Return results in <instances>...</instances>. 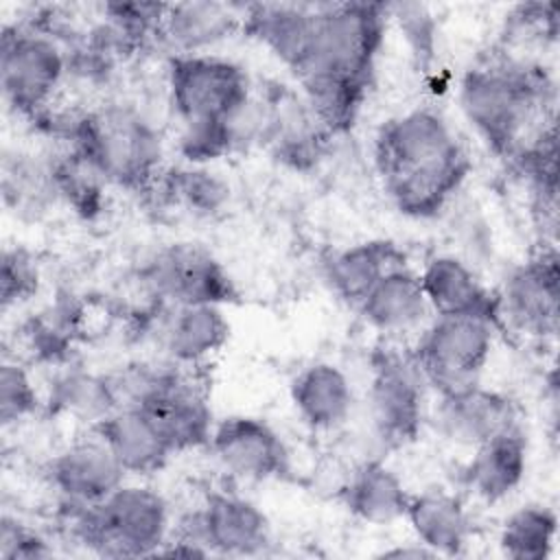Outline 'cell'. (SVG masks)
Returning a JSON list of instances; mask_svg holds the SVG:
<instances>
[{
	"label": "cell",
	"mask_w": 560,
	"mask_h": 560,
	"mask_svg": "<svg viewBox=\"0 0 560 560\" xmlns=\"http://www.w3.org/2000/svg\"><path fill=\"white\" fill-rule=\"evenodd\" d=\"M389 7L378 2L315 4V28L306 63L295 74L306 103L328 129H348L365 98L383 44Z\"/></svg>",
	"instance_id": "obj_1"
},
{
	"label": "cell",
	"mask_w": 560,
	"mask_h": 560,
	"mask_svg": "<svg viewBox=\"0 0 560 560\" xmlns=\"http://www.w3.org/2000/svg\"><path fill=\"white\" fill-rule=\"evenodd\" d=\"M374 162L392 203L409 217H435L462 186L470 162L442 114L418 107L376 133Z\"/></svg>",
	"instance_id": "obj_2"
},
{
	"label": "cell",
	"mask_w": 560,
	"mask_h": 560,
	"mask_svg": "<svg viewBox=\"0 0 560 560\" xmlns=\"http://www.w3.org/2000/svg\"><path fill=\"white\" fill-rule=\"evenodd\" d=\"M549 94L551 83L542 68L508 59L470 68L459 83V107L494 153L514 158L545 127L532 125L545 118Z\"/></svg>",
	"instance_id": "obj_3"
},
{
	"label": "cell",
	"mask_w": 560,
	"mask_h": 560,
	"mask_svg": "<svg viewBox=\"0 0 560 560\" xmlns=\"http://www.w3.org/2000/svg\"><path fill=\"white\" fill-rule=\"evenodd\" d=\"M70 138L72 151L105 182L125 188H144L160 166V133L131 105L107 103L83 112L72 120Z\"/></svg>",
	"instance_id": "obj_4"
},
{
	"label": "cell",
	"mask_w": 560,
	"mask_h": 560,
	"mask_svg": "<svg viewBox=\"0 0 560 560\" xmlns=\"http://www.w3.org/2000/svg\"><path fill=\"white\" fill-rule=\"evenodd\" d=\"M70 525L77 538L112 558L160 553L168 534V505L147 486L122 483L101 503H70Z\"/></svg>",
	"instance_id": "obj_5"
},
{
	"label": "cell",
	"mask_w": 560,
	"mask_h": 560,
	"mask_svg": "<svg viewBox=\"0 0 560 560\" xmlns=\"http://www.w3.org/2000/svg\"><path fill=\"white\" fill-rule=\"evenodd\" d=\"M168 96L184 127L230 122L252 98L245 70L206 52L171 57Z\"/></svg>",
	"instance_id": "obj_6"
},
{
	"label": "cell",
	"mask_w": 560,
	"mask_h": 560,
	"mask_svg": "<svg viewBox=\"0 0 560 560\" xmlns=\"http://www.w3.org/2000/svg\"><path fill=\"white\" fill-rule=\"evenodd\" d=\"M494 328L497 324L481 317L435 315L413 350L424 381L440 396L477 385L494 346Z\"/></svg>",
	"instance_id": "obj_7"
},
{
	"label": "cell",
	"mask_w": 560,
	"mask_h": 560,
	"mask_svg": "<svg viewBox=\"0 0 560 560\" xmlns=\"http://www.w3.org/2000/svg\"><path fill=\"white\" fill-rule=\"evenodd\" d=\"M61 46L33 28L4 26L0 44V83L4 101L24 116L46 112L66 72Z\"/></svg>",
	"instance_id": "obj_8"
},
{
	"label": "cell",
	"mask_w": 560,
	"mask_h": 560,
	"mask_svg": "<svg viewBox=\"0 0 560 560\" xmlns=\"http://www.w3.org/2000/svg\"><path fill=\"white\" fill-rule=\"evenodd\" d=\"M149 289L171 306L225 304L236 289L223 265L203 247L173 243L160 249L142 271Z\"/></svg>",
	"instance_id": "obj_9"
},
{
	"label": "cell",
	"mask_w": 560,
	"mask_h": 560,
	"mask_svg": "<svg viewBox=\"0 0 560 560\" xmlns=\"http://www.w3.org/2000/svg\"><path fill=\"white\" fill-rule=\"evenodd\" d=\"M424 376L411 357L381 352L374 357L370 416L374 431L389 446L411 442L422 424Z\"/></svg>",
	"instance_id": "obj_10"
},
{
	"label": "cell",
	"mask_w": 560,
	"mask_h": 560,
	"mask_svg": "<svg viewBox=\"0 0 560 560\" xmlns=\"http://www.w3.org/2000/svg\"><path fill=\"white\" fill-rule=\"evenodd\" d=\"M179 538L197 542L208 553L252 556L269 545V523L252 501L210 492L203 505L182 521Z\"/></svg>",
	"instance_id": "obj_11"
},
{
	"label": "cell",
	"mask_w": 560,
	"mask_h": 560,
	"mask_svg": "<svg viewBox=\"0 0 560 560\" xmlns=\"http://www.w3.org/2000/svg\"><path fill=\"white\" fill-rule=\"evenodd\" d=\"M560 271L553 247L516 265L503 280L499 313L527 335H553L558 328Z\"/></svg>",
	"instance_id": "obj_12"
},
{
	"label": "cell",
	"mask_w": 560,
	"mask_h": 560,
	"mask_svg": "<svg viewBox=\"0 0 560 560\" xmlns=\"http://www.w3.org/2000/svg\"><path fill=\"white\" fill-rule=\"evenodd\" d=\"M214 457L236 477L276 479L289 472L291 459L282 438L260 418L230 416L214 424L210 435Z\"/></svg>",
	"instance_id": "obj_13"
},
{
	"label": "cell",
	"mask_w": 560,
	"mask_h": 560,
	"mask_svg": "<svg viewBox=\"0 0 560 560\" xmlns=\"http://www.w3.org/2000/svg\"><path fill=\"white\" fill-rule=\"evenodd\" d=\"M136 407L153 418L173 453L210 442L214 429L212 411L197 387L186 383L177 372L162 370Z\"/></svg>",
	"instance_id": "obj_14"
},
{
	"label": "cell",
	"mask_w": 560,
	"mask_h": 560,
	"mask_svg": "<svg viewBox=\"0 0 560 560\" xmlns=\"http://www.w3.org/2000/svg\"><path fill=\"white\" fill-rule=\"evenodd\" d=\"M125 468L98 435L70 444L48 466V477L63 501L83 505L107 499L125 483Z\"/></svg>",
	"instance_id": "obj_15"
},
{
	"label": "cell",
	"mask_w": 560,
	"mask_h": 560,
	"mask_svg": "<svg viewBox=\"0 0 560 560\" xmlns=\"http://www.w3.org/2000/svg\"><path fill=\"white\" fill-rule=\"evenodd\" d=\"M440 398L435 422L444 438L455 444L475 448L518 424L514 402L505 394L486 389L479 383Z\"/></svg>",
	"instance_id": "obj_16"
},
{
	"label": "cell",
	"mask_w": 560,
	"mask_h": 560,
	"mask_svg": "<svg viewBox=\"0 0 560 560\" xmlns=\"http://www.w3.org/2000/svg\"><path fill=\"white\" fill-rule=\"evenodd\" d=\"M418 278L435 315H470L499 324V295H492L464 260L433 256Z\"/></svg>",
	"instance_id": "obj_17"
},
{
	"label": "cell",
	"mask_w": 560,
	"mask_h": 560,
	"mask_svg": "<svg viewBox=\"0 0 560 560\" xmlns=\"http://www.w3.org/2000/svg\"><path fill=\"white\" fill-rule=\"evenodd\" d=\"M127 475H151L175 455L153 418L140 407H118L94 427Z\"/></svg>",
	"instance_id": "obj_18"
},
{
	"label": "cell",
	"mask_w": 560,
	"mask_h": 560,
	"mask_svg": "<svg viewBox=\"0 0 560 560\" xmlns=\"http://www.w3.org/2000/svg\"><path fill=\"white\" fill-rule=\"evenodd\" d=\"M527 470V440L521 427H510L475 446L464 468L468 488L488 503L510 497Z\"/></svg>",
	"instance_id": "obj_19"
},
{
	"label": "cell",
	"mask_w": 560,
	"mask_h": 560,
	"mask_svg": "<svg viewBox=\"0 0 560 560\" xmlns=\"http://www.w3.org/2000/svg\"><path fill=\"white\" fill-rule=\"evenodd\" d=\"M243 28L267 44L273 55L298 74L311 50L315 7L249 4L243 7Z\"/></svg>",
	"instance_id": "obj_20"
},
{
	"label": "cell",
	"mask_w": 560,
	"mask_h": 560,
	"mask_svg": "<svg viewBox=\"0 0 560 560\" xmlns=\"http://www.w3.org/2000/svg\"><path fill=\"white\" fill-rule=\"evenodd\" d=\"M405 518L433 556H459L470 540V521L462 501L444 490L411 494Z\"/></svg>",
	"instance_id": "obj_21"
},
{
	"label": "cell",
	"mask_w": 560,
	"mask_h": 560,
	"mask_svg": "<svg viewBox=\"0 0 560 560\" xmlns=\"http://www.w3.org/2000/svg\"><path fill=\"white\" fill-rule=\"evenodd\" d=\"M291 400L300 418L317 431H330L350 416L354 394L348 376L332 363H313L291 383Z\"/></svg>",
	"instance_id": "obj_22"
},
{
	"label": "cell",
	"mask_w": 560,
	"mask_h": 560,
	"mask_svg": "<svg viewBox=\"0 0 560 560\" xmlns=\"http://www.w3.org/2000/svg\"><path fill=\"white\" fill-rule=\"evenodd\" d=\"M241 24L243 9L234 4L177 2L166 4L160 33L177 50L175 55H195L230 37Z\"/></svg>",
	"instance_id": "obj_23"
},
{
	"label": "cell",
	"mask_w": 560,
	"mask_h": 560,
	"mask_svg": "<svg viewBox=\"0 0 560 560\" xmlns=\"http://www.w3.org/2000/svg\"><path fill=\"white\" fill-rule=\"evenodd\" d=\"M357 306L365 322L383 332L409 330L431 313L420 278L409 267L385 273Z\"/></svg>",
	"instance_id": "obj_24"
},
{
	"label": "cell",
	"mask_w": 560,
	"mask_h": 560,
	"mask_svg": "<svg viewBox=\"0 0 560 560\" xmlns=\"http://www.w3.org/2000/svg\"><path fill=\"white\" fill-rule=\"evenodd\" d=\"M400 267H407L405 252L392 241L374 238L332 254L326 278L343 300L359 304L385 273Z\"/></svg>",
	"instance_id": "obj_25"
},
{
	"label": "cell",
	"mask_w": 560,
	"mask_h": 560,
	"mask_svg": "<svg viewBox=\"0 0 560 560\" xmlns=\"http://www.w3.org/2000/svg\"><path fill=\"white\" fill-rule=\"evenodd\" d=\"M409 497L400 477L378 459L359 464L343 486V503L350 514L372 525L402 518Z\"/></svg>",
	"instance_id": "obj_26"
},
{
	"label": "cell",
	"mask_w": 560,
	"mask_h": 560,
	"mask_svg": "<svg viewBox=\"0 0 560 560\" xmlns=\"http://www.w3.org/2000/svg\"><path fill=\"white\" fill-rule=\"evenodd\" d=\"M230 337V324L219 304L173 306L162 332L168 357L177 363H197L217 350Z\"/></svg>",
	"instance_id": "obj_27"
},
{
	"label": "cell",
	"mask_w": 560,
	"mask_h": 560,
	"mask_svg": "<svg viewBox=\"0 0 560 560\" xmlns=\"http://www.w3.org/2000/svg\"><path fill=\"white\" fill-rule=\"evenodd\" d=\"M558 536V516L547 505H523L514 510L499 534L503 556L512 560H545L549 558Z\"/></svg>",
	"instance_id": "obj_28"
},
{
	"label": "cell",
	"mask_w": 560,
	"mask_h": 560,
	"mask_svg": "<svg viewBox=\"0 0 560 560\" xmlns=\"http://www.w3.org/2000/svg\"><path fill=\"white\" fill-rule=\"evenodd\" d=\"M50 405L57 411H63L81 422H92L94 427L105 420L114 409H118L107 376L77 370L66 372L55 381Z\"/></svg>",
	"instance_id": "obj_29"
},
{
	"label": "cell",
	"mask_w": 560,
	"mask_h": 560,
	"mask_svg": "<svg viewBox=\"0 0 560 560\" xmlns=\"http://www.w3.org/2000/svg\"><path fill=\"white\" fill-rule=\"evenodd\" d=\"M166 190L199 212H212L223 206L228 188L219 177L199 168H179L166 177Z\"/></svg>",
	"instance_id": "obj_30"
},
{
	"label": "cell",
	"mask_w": 560,
	"mask_h": 560,
	"mask_svg": "<svg viewBox=\"0 0 560 560\" xmlns=\"http://www.w3.org/2000/svg\"><path fill=\"white\" fill-rule=\"evenodd\" d=\"M39 407L37 389L28 376V372L11 361H2L0 365V420L4 427L15 424Z\"/></svg>",
	"instance_id": "obj_31"
},
{
	"label": "cell",
	"mask_w": 560,
	"mask_h": 560,
	"mask_svg": "<svg viewBox=\"0 0 560 560\" xmlns=\"http://www.w3.org/2000/svg\"><path fill=\"white\" fill-rule=\"evenodd\" d=\"M37 289V267L24 249H4L0 260V300L2 308L26 300Z\"/></svg>",
	"instance_id": "obj_32"
},
{
	"label": "cell",
	"mask_w": 560,
	"mask_h": 560,
	"mask_svg": "<svg viewBox=\"0 0 560 560\" xmlns=\"http://www.w3.org/2000/svg\"><path fill=\"white\" fill-rule=\"evenodd\" d=\"M50 547L46 545V540L37 534L31 532L28 527H24L18 521L11 518H2L0 525V558H46L50 556Z\"/></svg>",
	"instance_id": "obj_33"
},
{
	"label": "cell",
	"mask_w": 560,
	"mask_h": 560,
	"mask_svg": "<svg viewBox=\"0 0 560 560\" xmlns=\"http://www.w3.org/2000/svg\"><path fill=\"white\" fill-rule=\"evenodd\" d=\"M389 9L396 11V18L400 20L409 44L413 46V52L429 59L433 52V22L427 9L422 4H398Z\"/></svg>",
	"instance_id": "obj_34"
}]
</instances>
